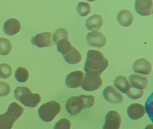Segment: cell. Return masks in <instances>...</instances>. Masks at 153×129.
Wrapping results in <instances>:
<instances>
[{
    "mask_svg": "<svg viewBox=\"0 0 153 129\" xmlns=\"http://www.w3.org/2000/svg\"><path fill=\"white\" fill-rule=\"evenodd\" d=\"M14 92L16 98L27 107H37L42 100L40 94L33 93L27 87H17Z\"/></svg>",
    "mask_w": 153,
    "mask_h": 129,
    "instance_id": "obj_3",
    "label": "cell"
},
{
    "mask_svg": "<svg viewBox=\"0 0 153 129\" xmlns=\"http://www.w3.org/2000/svg\"><path fill=\"white\" fill-rule=\"evenodd\" d=\"M52 34L51 32H43L36 34L31 39L32 44L39 47H50L53 45Z\"/></svg>",
    "mask_w": 153,
    "mask_h": 129,
    "instance_id": "obj_6",
    "label": "cell"
},
{
    "mask_svg": "<svg viewBox=\"0 0 153 129\" xmlns=\"http://www.w3.org/2000/svg\"><path fill=\"white\" fill-rule=\"evenodd\" d=\"M102 94L105 100L111 104H121L124 100L122 94L119 92L113 86L106 87L102 91Z\"/></svg>",
    "mask_w": 153,
    "mask_h": 129,
    "instance_id": "obj_7",
    "label": "cell"
},
{
    "mask_svg": "<svg viewBox=\"0 0 153 129\" xmlns=\"http://www.w3.org/2000/svg\"><path fill=\"white\" fill-rule=\"evenodd\" d=\"M61 105L54 100L43 104L38 109V115L41 120L45 122H52L60 113Z\"/></svg>",
    "mask_w": 153,
    "mask_h": 129,
    "instance_id": "obj_4",
    "label": "cell"
},
{
    "mask_svg": "<svg viewBox=\"0 0 153 129\" xmlns=\"http://www.w3.org/2000/svg\"><path fill=\"white\" fill-rule=\"evenodd\" d=\"M131 86L138 89H144L148 86V80L146 76L132 74L129 78Z\"/></svg>",
    "mask_w": 153,
    "mask_h": 129,
    "instance_id": "obj_16",
    "label": "cell"
},
{
    "mask_svg": "<svg viewBox=\"0 0 153 129\" xmlns=\"http://www.w3.org/2000/svg\"><path fill=\"white\" fill-rule=\"evenodd\" d=\"M87 41L91 46L102 48L106 44V38L102 32L93 31L88 34Z\"/></svg>",
    "mask_w": 153,
    "mask_h": 129,
    "instance_id": "obj_9",
    "label": "cell"
},
{
    "mask_svg": "<svg viewBox=\"0 0 153 129\" xmlns=\"http://www.w3.org/2000/svg\"><path fill=\"white\" fill-rule=\"evenodd\" d=\"M21 25L20 21L17 19L12 18L7 20L3 26V30L8 36H13L20 31Z\"/></svg>",
    "mask_w": 153,
    "mask_h": 129,
    "instance_id": "obj_14",
    "label": "cell"
},
{
    "mask_svg": "<svg viewBox=\"0 0 153 129\" xmlns=\"http://www.w3.org/2000/svg\"><path fill=\"white\" fill-rule=\"evenodd\" d=\"M71 123L69 120L66 118H62L60 120L54 127L55 129H67L71 128Z\"/></svg>",
    "mask_w": 153,
    "mask_h": 129,
    "instance_id": "obj_29",
    "label": "cell"
},
{
    "mask_svg": "<svg viewBox=\"0 0 153 129\" xmlns=\"http://www.w3.org/2000/svg\"><path fill=\"white\" fill-rule=\"evenodd\" d=\"M85 1H87L88 2H94L96 1V0H85Z\"/></svg>",
    "mask_w": 153,
    "mask_h": 129,
    "instance_id": "obj_31",
    "label": "cell"
},
{
    "mask_svg": "<svg viewBox=\"0 0 153 129\" xmlns=\"http://www.w3.org/2000/svg\"><path fill=\"white\" fill-rule=\"evenodd\" d=\"M12 74V69L11 66L7 64H0V78L7 79Z\"/></svg>",
    "mask_w": 153,
    "mask_h": 129,
    "instance_id": "obj_26",
    "label": "cell"
},
{
    "mask_svg": "<svg viewBox=\"0 0 153 129\" xmlns=\"http://www.w3.org/2000/svg\"><path fill=\"white\" fill-rule=\"evenodd\" d=\"M29 77L28 70L24 67H19L15 72V78L17 81L20 82H26Z\"/></svg>",
    "mask_w": 153,
    "mask_h": 129,
    "instance_id": "obj_23",
    "label": "cell"
},
{
    "mask_svg": "<svg viewBox=\"0 0 153 129\" xmlns=\"http://www.w3.org/2000/svg\"><path fill=\"white\" fill-rule=\"evenodd\" d=\"M77 11L80 16L86 17L91 12V5L88 3L80 2L78 4Z\"/></svg>",
    "mask_w": 153,
    "mask_h": 129,
    "instance_id": "obj_25",
    "label": "cell"
},
{
    "mask_svg": "<svg viewBox=\"0 0 153 129\" xmlns=\"http://www.w3.org/2000/svg\"><path fill=\"white\" fill-rule=\"evenodd\" d=\"M104 23L102 17L99 14H94L86 20L85 26L90 31H98Z\"/></svg>",
    "mask_w": 153,
    "mask_h": 129,
    "instance_id": "obj_15",
    "label": "cell"
},
{
    "mask_svg": "<svg viewBox=\"0 0 153 129\" xmlns=\"http://www.w3.org/2000/svg\"><path fill=\"white\" fill-rule=\"evenodd\" d=\"M122 123L121 116L115 111H109L105 116L103 129H119Z\"/></svg>",
    "mask_w": 153,
    "mask_h": 129,
    "instance_id": "obj_8",
    "label": "cell"
},
{
    "mask_svg": "<svg viewBox=\"0 0 153 129\" xmlns=\"http://www.w3.org/2000/svg\"><path fill=\"white\" fill-rule=\"evenodd\" d=\"M25 109L16 102H12L5 113L16 122L24 113Z\"/></svg>",
    "mask_w": 153,
    "mask_h": 129,
    "instance_id": "obj_17",
    "label": "cell"
},
{
    "mask_svg": "<svg viewBox=\"0 0 153 129\" xmlns=\"http://www.w3.org/2000/svg\"><path fill=\"white\" fill-rule=\"evenodd\" d=\"M57 45L58 52L61 53L62 56L68 53L73 47L71 42L66 39L59 40L57 43Z\"/></svg>",
    "mask_w": 153,
    "mask_h": 129,
    "instance_id": "obj_21",
    "label": "cell"
},
{
    "mask_svg": "<svg viewBox=\"0 0 153 129\" xmlns=\"http://www.w3.org/2000/svg\"><path fill=\"white\" fill-rule=\"evenodd\" d=\"M109 62L103 54L99 51L89 50L87 53V59L84 67L86 74L99 76L108 68Z\"/></svg>",
    "mask_w": 153,
    "mask_h": 129,
    "instance_id": "obj_1",
    "label": "cell"
},
{
    "mask_svg": "<svg viewBox=\"0 0 153 129\" xmlns=\"http://www.w3.org/2000/svg\"><path fill=\"white\" fill-rule=\"evenodd\" d=\"M85 73L80 70L69 73L65 79L66 86L69 88H77L81 86Z\"/></svg>",
    "mask_w": 153,
    "mask_h": 129,
    "instance_id": "obj_10",
    "label": "cell"
},
{
    "mask_svg": "<svg viewBox=\"0 0 153 129\" xmlns=\"http://www.w3.org/2000/svg\"><path fill=\"white\" fill-rule=\"evenodd\" d=\"M117 20L122 26L124 27H128L133 23L134 17L129 11L123 10L118 13Z\"/></svg>",
    "mask_w": 153,
    "mask_h": 129,
    "instance_id": "obj_19",
    "label": "cell"
},
{
    "mask_svg": "<svg viewBox=\"0 0 153 129\" xmlns=\"http://www.w3.org/2000/svg\"><path fill=\"white\" fill-rule=\"evenodd\" d=\"M68 31L65 28L59 29L54 32L53 35V40L55 44H57L58 41L63 39H69Z\"/></svg>",
    "mask_w": 153,
    "mask_h": 129,
    "instance_id": "obj_27",
    "label": "cell"
},
{
    "mask_svg": "<svg viewBox=\"0 0 153 129\" xmlns=\"http://www.w3.org/2000/svg\"><path fill=\"white\" fill-rule=\"evenodd\" d=\"M15 122L6 113L0 115V129H10Z\"/></svg>",
    "mask_w": 153,
    "mask_h": 129,
    "instance_id": "obj_24",
    "label": "cell"
},
{
    "mask_svg": "<svg viewBox=\"0 0 153 129\" xmlns=\"http://www.w3.org/2000/svg\"><path fill=\"white\" fill-rule=\"evenodd\" d=\"M114 85L121 92L125 94H126L131 87L128 79L123 76L116 77L114 80Z\"/></svg>",
    "mask_w": 153,
    "mask_h": 129,
    "instance_id": "obj_20",
    "label": "cell"
},
{
    "mask_svg": "<svg viewBox=\"0 0 153 129\" xmlns=\"http://www.w3.org/2000/svg\"><path fill=\"white\" fill-rule=\"evenodd\" d=\"M135 8L141 16H147L153 13V0H136Z\"/></svg>",
    "mask_w": 153,
    "mask_h": 129,
    "instance_id": "obj_12",
    "label": "cell"
},
{
    "mask_svg": "<svg viewBox=\"0 0 153 129\" xmlns=\"http://www.w3.org/2000/svg\"><path fill=\"white\" fill-rule=\"evenodd\" d=\"M132 69L136 73L149 75L153 69L152 63L146 58L137 59L134 63Z\"/></svg>",
    "mask_w": 153,
    "mask_h": 129,
    "instance_id": "obj_11",
    "label": "cell"
},
{
    "mask_svg": "<svg viewBox=\"0 0 153 129\" xmlns=\"http://www.w3.org/2000/svg\"><path fill=\"white\" fill-rule=\"evenodd\" d=\"M12 49V44L9 40L4 38H0V55H8Z\"/></svg>",
    "mask_w": 153,
    "mask_h": 129,
    "instance_id": "obj_22",
    "label": "cell"
},
{
    "mask_svg": "<svg viewBox=\"0 0 153 129\" xmlns=\"http://www.w3.org/2000/svg\"><path fill=\"white\" fill-rule=\"evenodd\" d=\"M144 94L143 89H138L135 88L131 87L130 89L126 93L127 96L131 99H137L141 98Z\"/></svg>",
    "mask_w": 153,
    "mask_h": 129,
    "instance_id": "obj_28",
    "label": "cell"
},
{
    "mask_svg": "<svg viewBox=\"0 0 153 129\" xmlns=\"http://www.w3.org/2000/svg\"><path fill=\"white\" fill-rule=\"evenodd\" d=\"M11 88L7 83L0 82V97H5L11 92Z\"/></svg>",
    "mask_w": 153,
    "mask_h": 129,
    "instance_id": "obj_30",
    "label": "cell"
},
{
    "mask_svg": "<svg viewBox=\"0 0 153 129\" xmlns=\"http://www.w3.org/2000/svg\"><path fill=\"white\" fill-rule=\"evenodd\" d=\"M95 103V97L91 95H79L70 98L66 103V108L71 116L80 113L83 109H88Z\"/></svg>",
    "mask_w": 153,
    "mask_h": 129,
    "instance_id": "obj_2",
    "label": "cell"
},
{
    "mask_svg": "<svg viewBox=\"0 0 153 129\" xmlns=\"http://www.w3.org/2000/svg\"><path fill=\"white\" fill-rule=\"evenodd\" d=\"M145 107L139 103L131 104L127 108V113L129 117L133 120L142 118L146 113Z\"/></svg>",
    "mask_w": 153,
    "mask_h": 129,
    "instance_id": "obj_13",
    "label": "cell"
},
{
    "mask_svg": "<svg viewBox=\"0 0 153 129\" xmlns=\"http://www.w3.org/2000/svg\"><path fill=\"white\" fill-rule=\"evenodd\" d=\"M81 83V87L86 91H94L102 86L103 80L101 76H93L85 73Z\"/></svg>",
    "mask_w": 153,
    "mask_h": 129,
    "instance_id": "obj_5",
    "label": "cell"
},
{
    "mask_svg": "<svg viewBox=\"0 0 153 129\" xmlns=\"http://www.w3.org/2000/svg\"><path fill=\"white\" fill-rule=\"evenodd\" d=\"M63 56L67 62L72 65L79 63L83 57L81 53L74 47L68 53L63 55Z\"/></svg>",
    "mask_w": 153,
    "mask_h": 129,
    "instance_id": "obj_18",
    "label": "cell"
}]
</instances>
